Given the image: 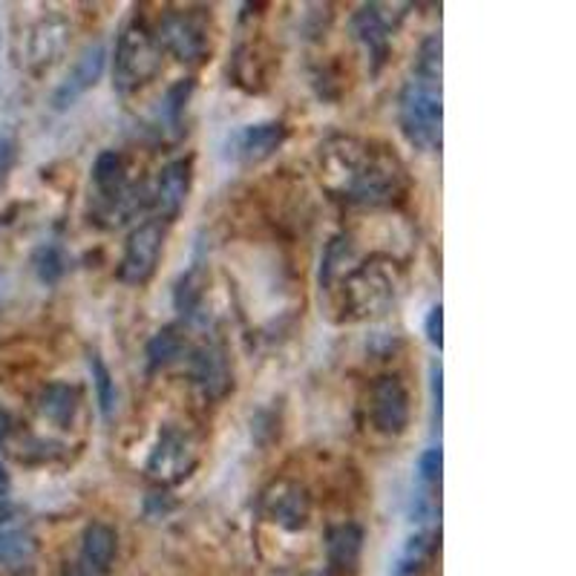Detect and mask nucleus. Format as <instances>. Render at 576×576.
<instances>
[{
    "instance_id": "nucleus-1",
    "label": "nucleus",
    "mask_w": 576,
    "mask_h": 576,
    "mask_svg": "<svg viewBox=\"0 0 576 576\" xmlns=\"http://www.w3.org/2000/svg\"><path fill=\"white\" fill-rule=\"evenodd\" d=\"M323 179L346 202L366 208L392 205L406 193L403 165L392 153L366 141L338 139L323 153Z\"/></svg>"
},
{
    "instance_id": "nucleus-2",
    "label": "nucleus",
    "mask_w": 576,
    "mask_h": 576,
    "mask_svg": "<svg viewBox=\"0 0 576 576\" xmlns=\"http://www.w3.org/2000/svg\"><path fill=\"white\" fill-rule=\"evenodd\" d=\"M401 130L412 148L421 153L441 150V38L429 35L421 43L418 61L410 82L403 84L401 104H398Z\"/></svg>"
},
{
    "instance_id": "nucleus-3",
    "label": "nucleus",
    "mask_w": 576,
    "mask_h": 576,
    "mask_svg": "<svg viewBox=\"0 0 576 576\" xmlns=\"http://www.w3.org/2000/svg\"><path fill=\"white\" fill-rule=\"evenodd\" d=\"M401 272L384 256H372L370 263L343 272V309L352 317H375L396 305L401 295Z\"/></svg>"
},
{
    "instance_id": "nucleus-4",
    "label": "nucleus",
    "mask_w": 576,
    "mask_h": 576,
    "mask_svg": "<svg viewBox=\"0 0 576 576\" xmlns=\"http://www.w3.org/2000/svg\"><path fill=\"white\" fill-rule=\"evenodd\" d=\"M162 64V47L156 35L150 33L141 21H133L122 29L115 41L113 58V87L122 96H130L156 75Z\"/></svg>"
},
{
    "instance_id": "nucleus-5",
    "label": "nucleus",
    "mask_w": 576,
    "mask_h": 576,
    "mask_svg": "<svg viewBox=\"0 0 576 576\" xmlns=\"http://www.w3.org/2000/svg\"><path fill=\"white\" fill-rule=\"evenodd\" d=\"M162 248H165V223L162 220H145L127 237L122 265H118V280L124 286H145L156 274Z\"/></svg>"
},
{
    "instance_id": "nucleus-6",
    "label": "nucleus",
    "mask_w": 576,
    "mask_h": 576,
    "mask_svg": "<svg viewBox=\"0 0 576 576\" xmlns=\"http://www.w3.org/2000/svg\"><path fill=\"white\" fill-rule=\"evenodd\" d=\"M156 41L162 50L176 55L181 64H199L208 52V26L205 17L197 12H171L159 24Z\"/></svg>"
},
{
    "instance_id": "nucleus-7",
    "label": "nucleus",
    "mask_w": 576,
    "mask_h": 576,
    "mask_svg": "<svg viewBox=\"0 0 576 576\" xmlns=\"http://www.w3.org/2000/svg\"><path fill=\"white\" fill-rule=\"evenodd\" d=\"M193 464H197V447H193V441L179 427L167 424L159 433L153 450H150L148 473L156 481H162V485H173V481L188 476Z\"/></svg>"
},
{
    "instance_id": "nucleus-8",
    "label": "nucleus",
    "mask_w": 576,
    "mask_h": 576,
    "mask_svg": "<svg viewBox=\"0 0 576 576\" xmlns=\"http://www.w3.org/2000/svg\"><path fill=\"white\" fill-rule=\"evenodd\" d=\"M104 66H108V50H104V43H90L82 55L75 58L73 70L64 75V82L58 84L55 92H52V110H70L75 101L87 96V92L101 82V75H104Z\"/></svg>"
},
{
    "instance_id": "nucleus-9",
    "label": "nucleus",
    "mask_w": 576,
    "mask_h": 576,
    "mask_svg": "<svg viewBox=\"0 0 576 576\" xmlns=\"http://www.w3.org/2000/svg\"><path fill=\"white\" fill-rule=\"evenodd\" d=\"M372 424L380 436L398 438L410 424V396L398 375H384L372 387Z\"/></svg>"
},
{
    "instance_id": "nucleus-10",
    "label": "nucleus",
    "mask_w": 576,
    "mask_h": 576,
    "mask_svg": "<svg viewBox=\"0 0 576 576\" xmlns=\"http://www.w3.org/2000/svg\"><path fill=\"white\" fill-rule=\"evenodd\" d=\"M286 139L288 127L283 122L246 124L230 136V156L246 167L260 165L265 159H272L286 145Z\"/></svg>"
},
{
    "instance_id": "nucleus-11",
    "label": "nucleus",
    "mask_w": 576,
    "mask_h": 576,
    "mask_svg": "<svg viewBox=\"0 0 576 576\" xmlns=\"http://www.w3.org/2000/svg\"><path fill=\"white\" fill-rule=\"evenodd\" d=\"M190 378L208 401L223 398L230 389V366L223 346L205 343L190 352Z\"/></svg>"
},
{
    "instance_id": "nucleus-12",
    "label": "nucleus",
    "mask_w": 576,
    "mask_h": 576,
    "mask_svg": "<svg viewBox=\"0 0 576 576\" xmlns=\"http://www.w3.org/2000/svg\"><path fill=\"white\" fill-rule=\"evenodd\" d=\"M263 511L274 525L286 527V530H303L312 516V502L300 485L280 481L263 496Z\"/></svg>"
},
{
    "instance_id": "nucleus-13",
    "label": "nucleus",
    "mask_w": 576,
    "mask_h": 576,
    "mask_svg": "<svg viewBox=\"0 0 576 576\" xmlns=\"http://www.w3.org/2000/svg\"><path fill=\"white\" fill-rule=\"evenodd\" d=\"M190 176H193L190 159H176V162H171V165L162 171L156 193H153V202H156L159 220H162V223H173V220L181 214V208H185L190 193Z\"/></svg>"
},
{
    "instance_id": "nucleus-14",
    "label": "nucleus",
    "mask_w": 576,
    "mask_h": 576,
    "mask_svg": "<svg viewBox=\"0 0 576 576\" xmlns=\"http://www.w3.org/2000/svg\"><path fill=\"white\" fill-rule=\"evenodd\" d=\"M352 29L358 35V41L366 47L372 58V70L378 73L380 66L387 64L389 58V24L384 12H380L378 3H370V7H361L352 17Z\"/></svg>"
},
{
    "instance_id": "nucleus-15",
    "label": "nucleus",
    "mask_w": 576,
    "mask_h": 576,
    "mask_svg": "<svg viewBox=\"0 0 576 576\" xmlns=\"http://www.w3.org/2000/svg\"><path fill=\"white\" fill-rule=\"evenodd\" d=\"M363 551V530L358 525L331 527L326 536V556H329V576H352L358 571Z\"/></svg>"
},
{
    "instance_id": "nucleus-16",
    "label": "nucleus",
    "mask_w": 576,
    "mask_h": 576,
    "mask_svg": "<svg viewBox=\"0 0 576 576\" xmlns=\"http://www.w3.org/2000/svg\"><path fill=\"white\" fill-rule=\"evenodd\" d=\"M115 530L104 522H92L84 527L82 536V556L78 565H84L87 571H92L96 576H104L110 571L115 560Z\"/></svg>"
},
{
    "instance_id": "nucleus-17",
    "label": "nucleus",
    "mask_w": 576,
    "mask_h": 576,
    "mask_svg": "<svg viewBox=\"0 0 576 576\" xmlns=\"http://www.w3.org/2000/svg\"><path fill=\"white\" fill-rule=\"evenodd\" d=\"M78 403H82V396L78 389L64 384V380H55V384H47L38 396V412L43 418L55 424V427H70L78 415Z\"/></svg>"
},
{
    "instance_id": "nucleus-18",
    "label": "nucleus",
    "mask_w": 576,
    "mask_h": 576,
    "mask_svg": "<svg viewBox=\"0 0 576 576\" xmlns=\"http://www.w3.org/2000/svg\"><path fill=\"white\" fill-rule=\"evenodd\" d=\"M70 43V24L64 17H47L35 26L33 43H29V58L35 64H52L58 55H64Z\"/></svg>"
},
{
    "instance_id": "nucleus-19",
    "label": "nucleus",
    "mask_w": 576,
    "mask_h": 576,
    "mask_svg": "<svg viewBox=\"0 0 576 576\" xmlns=\"http://www.w3.org/2000/svg\"><path fill=\"white\" fill-rule=\"evenodd\" d=\"M433 556H436V536L429 530H418V534L406 539V544L398 553L392 576H421L429 568Z\"/></svg>"
},
{
    "instance_id": "nucleus-20",
    "label": "nucleus",
    "mask_w": 576,
    "mask_h": 576,
    "mask_svg": "<svg viewBox=\"0 0 576 576\" xmlns=\"http://www.w3.org/2000/svg\"><path fill=\"white\" fill-rule=\"evenodd\" d=\"M35 556V539L26 525L0 527V571H17Z\"/></svg>"
},
{
    "instance_id": "nucleus-21",
    "label": "nucleus",
    "mask_w": 576,
    "mask_h": 576,
    "mask_svg": "<svg viewBox=\"0 0 576 576\" xmlns=\"http://www.w3.org/2000/svg\"><path fill=\"white\" fill-rule=\"evenodd\" d=\"M205 268L202 265H193L190 272H185L173 288V305H176V312H181L185 317H193L202 303V297H205Z\"/></svg>"
},
{
    "instance_id": "nucleus-22",
    "label": "nucleus",
    "mask_w": 576,
    "mask_h": 576,
    "mask_svg": "<svg viewBox=\"0 0 576 576\" xmlns=\"http://www.w3.org/2000/svg\"><path fill=\"white\" fill-rule=\"evenodd\" d=\"M185 352H188V343H185V338L179 335V329H176V326H167V329L156 331L153 340L148 343L150 370H165L171 363L181 361Z\"/></svg>"
},
{
    "instance_id": "nucleus-23",
    "label": "nucleus",
    "mask_w": 576,
    "mask_h": 576,
    "mask_svg": "<svg viewBox=\"0 0 576 576\" xmlns=\"http://www.w3.org/2000/svg\"><path fill=\"white\" fill-rule=\"evenodd\" d=\"M87 366H90V378H92V387H96V398H99L101 415L110 421L115 412V398H118L113 375H110L108 363H104L101 352H96V349L87 352Z\"/></svg>"
},
{
    "instance_id": "nucleus-24",
    "label": "nucleus",
    "mask_w": 576,
    "mask_h": 576,
    "mask_svg": "<svg viewBox=\"0 0 576 576\" xmlns=\"http://www.w3.org/2000/svg\"><path fill=\"white\" fill-rule=\"evenodd\" d=\"M190 96H193V82H190V78H181V82H176L171 90H167L165 101H162V110H159V124H165V130H181V115H185Z\"/></svg>"
},
{
    "instance_id": "nucleus-25",
    "label": "nucleus",
    "mask_w": 576,
    "mask_h": 576,
    "mask_svg": "<svg viewBox=\"0 0 576 576\" xmlns=\"http://www.w3.org/2000/svg\"><path fill=\"white\" fill-rule=\"evenodd\" d=\"M33 265L35 274H38V280H41L43 286H55L66 272V256L58 246H41L35 251Z\"/></svg>"
},
{
    "instance_id": "nucleus-26",
    "label": "nucleus",
    "mask_w": 576,
    "mask_h": 576,
    "mask_svg": "<svg viewBox=\"0 0 576 576\" xmlns=\"http://www.w3.org/2000/svg\"><path fill=\"white\" fill-rule=\"evenodd\" d=\"M441 469H444V453L441 447H429L418 455V464H415V478H418V487L424 490H438L441 487Z\"/></svg>"
},
{
    "instance_id": "nucleus-27",
    "label": "nucleus",
    "mask_w": 576,
    "mask_h": 576,
    "mask_svg": "<svg viewBox=\"0 0 576 576\" xmlns=\"http://www.w3.org/2000/svg\"><path fill=\"white\" fill-rule=\"evenodd\" d=\"M429 396H433V421L441 429V415H444V372L441 363H429Z\"/></svg>"
},
{
    "instance_id": "nucleus-28",
    "label": "nucleus",
    "mask_w": 576,
    "mask_h": 576,
    "mask_svg": "<svg viewBox=\"0 0 576 576\" xmlns=\"http://www.w3.org/2000/svg\"><path fill=\"white\" fill-rule=\"evenodd\" d=\"M17 165V139L15 136H0V188L7 185Z\"/></svg>"
},
{
    "instance_id": "nucleus-29",
    "label": "nucleus",
    "mask_w": 576,
    "mask_h": 576,
    "mask_svg": "<svg viewBox=\"0 0 576 576\" xmlns=\"http://www.w3.org/2000/svg\"><path fill=\"white\" fill-rule=\"evenodd\" d=\"M424 331H427V340L436 346V349L444 346V309H441V303L429 309L427 323H424Z\"/></svg>"
},
{
    "instance_id": "nucleus-30",
    "label": "nucleus",
    "mask_w": 576,
    "mask_h": 576,
    "mask_svg": "<svg viewBox=\"0 0 576 576\" xmlns=\"http://www.w3.org/2000/svg\"><path fill=\"white\" fill-rule=\"evenodd\" d=\"M9 490H12V478H9L7 467L0 464V499H7Z\"/></svg>"
},
{
    "instance_id": "nucleus-31",
    "label": "nucleus",
    "mask_w": 576,
    "mask_h": 576,
    "mask_svg": "<svg viewBox=\"0 0 576 576\" xmlns=\"http://www.w3.org/2000/svg\"><path fill=\"white\" fill-rule=\"evenodd\" d=\"M70 576H96V574H92V571L84 568V565H78V562H75V568H73V574H70Z\"/></svg>"
}]
</instances>
